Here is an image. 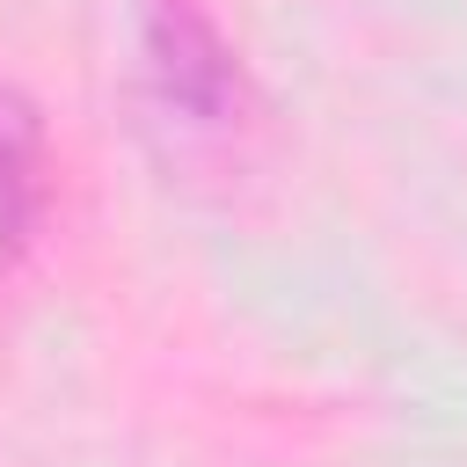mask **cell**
<instances>
[{"instance_id":"obj_1","label":"cell","mask_w":467,"mask_h":467,"mask_svg":"<svg viewBox=\"0 0 467 467\" xmlns=\"http://www.w3.org/2000/svg\"><path fill=\"white\" fill-rule=\"evenodd\" d=\"M146 51H153V73H161L168 102H182L190 117H219V109L234 102V58H226V44L204 29V15H190L182 0H161V7H153Z\"/></svg>"},{"instance_id":"obj_2","label":"cell","mask_w":467,"mask_h":467,"mask_svg":"<svg viewBox=\"0 0 467 467\" xmlns=\"http://www.w3.org/2000/svg\"><path fill=\"white\" fill-rule=\"evenodd\" d=\"M36 212V117L15 88H0V234L22 241Z\"/></svg>"}]
</instances>
